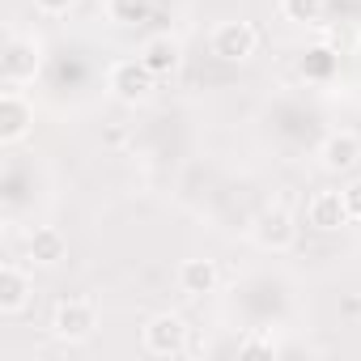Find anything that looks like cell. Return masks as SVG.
<instances>
[{
    "mask_svg": "<svg viewBox=\"0 0 361 361\" xmlns=\"http://www.w3.org/2000/svg\"><path fill=\"white\" fill-rule=\"evenodd\" d=\"M251 238H255L264 251H289V247L298 243V221H293V213H289V209L272 204V209H264V213L255 217Z\"/></svg>",
    "mask_w": 361,
    "mask_h": 361,
    "instance_id": "cell-6",
    "label": "cell"
},
{
    "mask_svg": "<svg viewBox=\"0 0 361 361\" xmlns=\"http://www.w3.org/2000/svg\"><path fill=\"white\" fill-rule=\"evenodd\" d=\"M238 353H276V344L272 340H243Z\"/></svg>",
    "mask_w": 361,
    "mask_h": 361,
    "instance_id": "cell-18",
    "label": "cell"
},
{
    "mask_svg": "<svg viewBox=\"0 0 361 361\" xmlns=\"http://www.w3.org/2000/svg\"><path fill=\"white\" fill-rule=\"evenodd\" d=\"M140 344L153 357H178V353H188V323L170 310H161L140 327Z\"/></svg>",
    "mask_w": 361,
    "mask_h": 361,
    "instance_id": "cell-3",
    "label": "cell"
},
{
    "mask_svg": "<svg viewBox=\"0 0 361 361\" xmlns=\"http://www.w3.org/2000/svg\"><path fill=\"white\" fill-rule=\"evenodd\" d=\"M30 128H35V106L26 102L22 90L9 85L5 94H0V140H5V145H18V140L30 136Z\"/></svg>",
    "mask_w": 361,
    "mask_h": 361,
    "instance_id": "cell-7",
    "label": "cell"
},
{
    "mask_svg": "<svg viewBox=\"0 0 361 361\" xmlns=\"http://www.w3.org/2000/svg\"><path fill=\"white\" fill-rule=\"evenodd\" d=\"M51 331L60 340H68V344H85L98 331V306H94V298H64L51 310Z\"/></svg>",
    "mask_w": 361,
    "mask_h": 361,
    "instance_id": "cell-2",
    "label": "cell"
},
{
    "mask_svg": "<svg viewBox=\"0 0 361 361\" xmlns=\"http://www.w3.org/2000/svg\"><path fill=\"white\" fill-rule=\"evenodd\" d=\"M153 73L145 68V60L136 56V60H115L111 64V73H106V85H111V94L119 98V102H128V106H136V102H145L149 94H153Z\"/></svg>",
    "mask_w": 361,
    "mask_h": 361,
    "instance_id": "cell-5",
    "label": "cell"
},
{
    "mask_svg": "<svg viewBox=\"0 0 361 361\" xmlns=\"http://www.w3.org/2000/svg\"><path fill=\"white\" fill-rule=\"evenodd\" d=\"M43 68V43L35 35H9V47L5 56H0V77H5V85L22 90L26 81H35Z\"/></svg>",
    "mask_w": 361,
    "mask_h": 361,
    "instance_id": "cell-1",
    "label": "cell"
},
{
    "mask_svg": "<svg viewBox=\"0 0 361 361\" xmlns=\"http://www.w3.org/2000/svg\"><path fill=\"white\" fill-rule=\"evenodd\" d=\"M73 5H77V0H35V9L47 13V18H60V13H68Z\"/></svg>",
    "mask_w": 361,
    "mask_h": 361,
    "instance_id": "cell-17",
    "label": "cell"
},
{
    "mask_svg": "<svg viewBox=\"0 0 361 361\" xmlns=\"http://www.w3.org/2000/svg\"><path fill=\"white\" fill-rule=\"evenodd\" d=\"M102 9H106L111 22L136 26V22H145V18L153 13V0H102Z\"/></svg>",
    "mask_w": 361,
    "mask_h": 361,
    "instance_id": "cell-14",
    "label": "cell"
},
{
    "mask_svg": "<svg viewBox=\"0 0 361 361\" xmlns=\"http://www.w3.org/2000/svg\"><path fill=\"white\" fill-rule=\"evenodd\" d=\"M221 285V272L213 259H183V268H178V289H183L188 298H204Z\"/></svg>",
    "mask_w": 361,
    "mask_h": 361,
    "instance_id": "cell-12",
    "label": "cell"
},
{
    "mask_svg": "<svg viewBox=\"0 0 361 361\" xmlns=\"http://www.w3.org/2000/svg\"><path fill=\"white\" fill-rule=\"evenodd\" d=\"M348 221H353V217H348V209H344V192H314V196H310V204H306V226L331 234V230H344Z\"/></svg>",
    "mask_w": 361,
    "mask_h": 361,
    "instance_id": "cell-9",
    "label": "cell"
},
{
    "mask_svg": "<svg viewBox=\"0 0 361 361\" xmlns=\"http://www.w3.org/2000/svg\"><path fill=\"white\" fill-rule=\"evenodd\" d=\"M140 60L153 77H170L178 64H183V43H178L174 35H149L140 43Z\"/></svg>",
    "mask_w": 361,
    "mask_h": 361,
    "instance_id": "cell-10",
    "label": "cell"
},
{
    "mask_svg": "<svg viewBox=\"0 0 361 361\" xmlns=\"http://www.w3.org/2000/svg\"><path fill=\"white\" fill-rule=\"evenodd\" d=\"M319 157H323V170L327 174H348V170L361 166V136L357 132H331L323 140Z\"/></svg>",
    "mask_w": 361,
    "mask_h": 361,
    "instance_id": "cell-8",
    "label": "cell"
},
{
    "mask_svg": "<svg viewBox=\"0 0 361 361\" xmlns=\"http://www.w3.org/2000/svg\"><path fill=\"white\" fill-rule=\"evenodd\" d=\"M340 192H344V209H348V217L361 221V178H353V183L340 188Z\"/></svg>",
    "mask_w": 361,
    "mask_h": 361,
    "instance_id": "cell-16",
    "label": "cell"
},
{
    "mask_svg": "<svg viewBox=\"0 0 361 361\" xmlns=\"http://www.w3.org/2000/svg\"><path fill=\"white\" fill-rule=\"evenodd\" d=\"M323 9H327V0H281V13L289 22H302V26L323 22Z\"/></svg>",
    "mask_w": 361,
    "mask_h": 361,
    "instance_id": "cell-15",
    "label": "cell"
},
{
    "mask_svg": "<svg viewBox=\"0 0 361 361\" xmlns=\"http://www.w3.org/2000/svg\"><path fill=\"white\" fill-rule=\"evenodd\" d=\"M64 251H68V243H64V234H60L56 226H39V230L30 234V243H26L30 264H43V268L60 264V259H64Z\"/></svg>",
    "mask_w": 361,
    "mask_h": 361,
    "instance_id": "cell-13",
    "label": "cell"
},
{
    "mask_svg": "<svg viewBox=\"0 0 361 361\" xmlns=\"http://www.w3.org/2000/svg\"><path fill=\"white\" fill-rule=\"evenodd\" d=\"M209 47H213V56L217 60H226V64H243V60H251L255 51H259V30L251 26V22H221L217 30H213V39H209Z\"/></svg>",
    "mask_w": 361,
    "mask_h": 361,
    "instance_id": "cell-4",
    "label": "cell"
},
{
    "mask_svg": "<svg viewBox=\"0 0 361 361\" xmlns=\"http://www.w3.org/2000/svg\"><path fill=\"white\" fill-rule=\"evenodd\" d=\"M30 293H35V281L22 264H5L0 268V310L5 314H22L30 306Z\"/></svg>",
    "mask_w": 361,
    "mask_h": 361,
    "instance_id": "cell-11",
    "label": "cell"
}]
</instances>
